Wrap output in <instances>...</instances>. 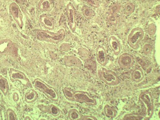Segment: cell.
Returning a JSON list of instances; mask_svg holds the SVG:
<instances>
[{"instance_id": "1", "label": "cell", "mask_w": 160, "mask_h": 120, "mask_svg": "<svg viewBox=\"0 0 160 120\" xmlns=\"http://www.w3.org/2000/svg\"><path fill=\"white\" fill-rule=\"evenodd\" d=\"M36 36L38 41L57 44L65 40L66 33L64 28H60L55 32L48 30H38L36 32Z\"/></svg>"}, {"instance_id": "2", "label": "cell", "mask_w": 160, "mask_h": 120, "mask_svg": "<svg viewBox=\"0 0 160 120\" xmlns=\"http://www.w3.org/2000/svg\"><path fill=\"white\" fill-rule=\"evenodd\" d=\"M33 84L36 89L44 94L48 99L55 102H58L59 100V97L58 91L42 80L36 78L34 80Z\"/></svg>"}, {"instance_id": "3", "label": "cell", "mask_w": 160, "mask_h": 120, "mask_svg": "<svg viewBox=\"0 0 160 120\" xmlns=\"http://www.w3.org/2000/svg\"><path fill=\"white\" fill-rule=\"evenodd\" d=\"M138 100L145 107V115L144 117V119H149L152 118L154 110L152 94L149 91H144L140 94Z\"/></svg>"}, {"instance_id": "4", "label": "cell", "mask_w": 160, "mask_h": 120, "mask_svg": "<svg viewBox=\"0 0 160 120\" xmlns=\"http://www.w3.org/2000/svg\"><path fill=\"white\" fill-rule=\"evenodd\" d=\"M144 30L141 27H136L132 28L128 34L127 42L130 48L134 50L139 48L140 43L145 37Z\"/></svg>"}, {"instance_id": "5", "label": "cell", "mask_w": 160, "mask_h": 120, "mask_svg": "<svg viewBox=\"0 0 160 120\" xmlns=\"http://www.w3.org/2000/svg\"><path fill=\"white\" fill-rule=\"evenodd\" d=\"M98 76L100 79L109 86H115L119 84L120 80L118 75L111 70L101 68L98 69Z\"/></svg>"}, {"instance_id": "6", "label": "cell", "mask_w": 160, "mask_h": 120, "mask_svg": "<svg viewBox=\"0 0 160 120\" xmlns=\"http://www.w3.org/2000/svg\"><path fill=\"white\" fill-rule=\"evenodd\" d=\"M8 75L10 80L12 82L18 81L26 88H30L32 86L31 81L25 73L19 70L10 68L8 70Z\"/></svg>"}, {"instance_id": "7", "label": "cell", "mask_w": 160, "mask_h": 120, "mask_svg": "<svg viewBox=\"0 0 160 120\" xmlns=\"http://www.w3.org/2000/svg\"><path fill=\"white\" fill-rule=\"evenodd\" d=\"M9 11L18 28L22 29L24 25V17L19 5L15 2L11 3L9 5Z\"/></svg>"}, {"instance_id": "8", "label": "cell", "mask_w": 160, "mask_h": 120, "mask_svg": "<svg viewBox=\"0 0 160 120\" xmlns=\"http://www.w3.org/2000/svg\"><path fill=\"white\" fill-rule=\"evenodd\" d=\"M73 101L79 103H84L86 105L95 106L97 105V101L95 98L85 91H74Z\"/></svg>"}, {"instance_id": "9", "label": "cell", "mask_w": 160, "mask_h": 120, "mask_svg": "<svg viewBox=\"0 0 160 120\" xmlns=\"http://www.w3.org/2000/svg\"><path fill=\"white\" fill-rule=\"evenodd\" d=\"M118 65L122 69H127L132 67L135 63L133 57L128 53H124L120 56L118 60Z\"/></svg>"}, {"instance_id": "10", "label": "cell", "mask_w": 160, "mask_h": 120, "mask_svg": "<svg viewBox=\"0 0 160 120\" xmlns=\"http://www.w3.org/2000/svg\"><path fill=\"white\" fill-rule=\"evenodd\" d=\"M75 8L71 2L68 3L66 6V12L68 19L69 28L72 32L76 29V23L75 22Z\"/></svg>"}, {"instance_id": "11", "label": "cell", "mask_w": 160, "mask_h": 120, "mask_svg": "<svg viewBox=\"0 0 160 120\" xmlns=\"http://www.w3.org/2000/svg\"><path fill=\"white\" fill-rule=\"evenodd\" d=\"M96 58L97 62L102 66H105L108 62V54L103 47L98 45L96 52Z\"/></svg>"}, {"instance_id": "12", "label": "cell", "mask_w": 160, "mask_h": 120, "mask_svg": "<svg viewBox=\"0 0 160 120\" xmlns=\"http://www.w3.org/2000/svg\"><path fill=\"white\" fill-rule=\"evenodd\" d=\"M38 21L41 25L43 28L49 31H52L55 28V21L51 17L46 15L40 16Z\"/></svg>"}, {"instance_id": "13", "label": "cell", "mask_w": 160, "mask_h": 120, "mask_svg": "<svg viewBox=\"0 0 160 120\" xmlns=\"http://www.w3.org/2000/svg\"><path fill=\"white\" fill-rule=\"evenodd\" d=\"M121 5L119 4H115L111 6L110 8L109 14L108 18V22L113 25H116L118 23V18L116 15L119 11Z\"/></svg>"}, {"instance_id": "14", "label": "cell", "mask_w": 160, "mask_h": 120, "mask_svg": "<svg viewBox=\"0 0 160 120\" xmlns=\"http://www.w3.org/2000/svg\"><path fill=\"white\" fill-rule=\"evenodd\" d=\"M108 44L115 55H119L121 52L122 48L119 40L115 36H111L108 38Z\"/></svg>"}, {"instance_id": "15", "label": "cell", "mask_w": 160, "mask_h": 120, "mask_svg": "<svg viewBox=\"0 0 160 120\" xmlns=\"http://www.w3.org/2000/svg\"><path fill=\"white\" fill-rule=\"evenodd\" d=\"M145 78V73L142 68H136L132 71L131 74V78L136 83H139L143 80Z\"/></svg>"}, {"instance_id": "16", "label": "cell", "mask_w": 160, "mask_h": 120, "mask_svg": "<svg viewBox=\"0 0 160 120\" xmlns=\"http://www.w3.org/2000/svg\"><path fill=\"white\" fill-rule=\"evenodd\" d=\"M38 6L40 11L45 12L51 11L53 7L51 0H40L38 3Z\"/></svg>"}, {"instance_id": "17", "label": "cell", "mask_w": 160, "mask_h": 120, "mask_svg": "<svg viewBox=\"0 0 160 120\" xmlns=\"http://www.w3.org/2000/svg\"><path fill=\"white\" fill-rule=\"evenodd\" d=\"M38 97V94L37 91L35 90L31 89L25 94L24 100L28 103H32L37 101Z\"/></svg>"}, {"instance_id": "18", "label": "cell", "mask_w": 160, "mask_h": 120, "mask_svg": "<svg viewBox=\"0 0 160 120\" xmlns=\"http://www.w3.org/2000/svg\"><path fill=\"white\" fill-rule=\"evenodd\" d=\"M10 87L8 80L2 75H0V91L6 96L9 92Z\"/></svg>"}, {"instance_id": "19", "label": "cell", "mask_w": 160, "mask_h": 120, "mask_svg": "<svg viewBox=\"0 0 160 120\" xmlns=\"http://www.w3.org/2000/svg\"><path fill=\"white\" fill-rule=\"evenodd\" d=\"M104 112L106 116L112 119L115 118L117 115L116 110L108 104L104 107Z\"/></svg>"}, {"instance_id": "20", "label": "cell", "mask_w": 160, "mask_h": 120, "mask_svg": "<svg viewBox=\"0 0 160 120\" xmlns=\"http://www.w3.org/2000/svg\"><path fill=\"white\" fill-rule=\"evenodd\" d=\"M68 118L71 120H81L82 115L76 108H71L68 111Z\"/></svg>"}, {"instance_id": "21", "label": "cell", "mask_w": 160, "mask_h": 120, "mask_svg": "<svg viewBox=\"0 0 160 120\" xmlns=\"http://www.w3.org/2000/svg\"><path fill=\"white\" fill-rule=\"evenodd\" d=\"M62 91L65 98L68 101H73L74 93L73 90L68 87H65L63 88Z\"/></svg>"}, {"instance_id": "22", "label": "cell", "mask_w": 160, "mask_h": 120, "mask_svg": "<svg viewBox=\"0 0 160 120\" xmlns=\"http://www.w3.org/2000/svg\"><path fill=\"white\" fill-rule=\"evenodd\" d=\"M48 112L54 118H57L61 113V111L60 108L54 104H51L48 106Z\"/></svg>"}, {"instance_id": "23", "label": "cell", "mask_w": 160, "mask_h": 120, "mask_svg": "<svg viewBox=\"0 0 160 120\" xmlns=\"http://www.w3.org/2000/svg\"><path fill=\"white\" fill-rule=\"evenodd\" d=\"M124 8L125 15L128 16H129L132 15L135 11V6L133 3L128 2L126 3L124 5Z\"/></svg>"}, {"instance_id": "24", "label": "cell", "mask_w": 160, "mask_h": 120, "mask_svg": "<svg viewBox=\"0 0 160 120\" xmlns=\"http://www.w3.org/2000/svg\"><path fill=\"white\" fill-rule=\"evenodd\" d=\"M144 117L142 115L135 113L126 114L124 116L123 120H142Z\"/></svg>"}, {"instance_id": "25", "label": "cell", "mask_w": 160, "mask_h": 120, "mask_svg": "<svg viewBox=\"0 0 160 120\" xmlns=\"http://www.w3.org/2000/svg\"><path fill=\"white\" fill-rule=\"evenodd\" d=\"M148 32L150 37H153L156 33L157 27L155 22H151L148 24Z\"/></svg>"}, {"instance_id": "26", "label": "cell", "mask_w": 160, "mask_h": 120, "mask_svg": "<svg viewBox=\"0 0 160 120\" xmlns=\"http://www.w3.org/2000/svg\"><path fill=\"white\" fill-rule=\"evenodd\" d=\"M82 11L83 15L86 18L89 19L92 18L93 15V11L89 7L87 6H83L82 8Z\"/></svg>"}, {"instance_id": "27", "label": "cell", "mask_w": 160, "mask_h": 120, "mask_svg": "<svg viewBox=\"0 0 160 120\" xmlns=\"http://www.w3.org/2000/svg\"><path fill=\"white\" fill-rule=\"evenodd\" d=\"M7 119L8 120H16L18 119L17 115L14 110L11 108H8L6 112Z\"/></svg>"}, {"instance_id": "28", "label": "cell", "mask_w": 160, "mask_h": 120, "mask_svg": "<svg viewBox=\"0 0 160 120\" xmlns=\"http://www.w3.org/2000/svg\"><path fill=\"white\" fill-rule=\"evenodd\" d=\"M80 1L87 2L90 6L94 8H98L100 6L99 2L98 0H80Z\"/></svg>"}, {"instance_id": "29", "label": "cell", "mask_w": 160, "mask_h": 120, "mask_svg": "<svg viewBox=\"0 0 160 120\" xmlns=\"http://www.w3.org/2000/svg\"><path fill=\"white\" fill-rule=\"evenodd\" d=\"M152 51V47L151 44L147 43L144 45L142 48V51L146 55H149Z\"/></svg>"}, {"instance_id": "30", "label": "cell", "mask_w": 160, "mask_h": 120, "mask_svg": "<svg viewBox=\"0 0 160 120\" xmlns=\"http://www.w3.org/2000/svg\"><path fill=\"white\" fill-rule=\"evenodd\" d=\"M81 120H98L96 117L90 115H82Z\"/></svg>"}, {"instance_id": "31", "label": "cell", "mask_w": 160, "mask_h": 120, "mask_svg": "<svg viewBox=\"0 0 160 120\" xmlns=\"http://www.w3.org/2000/svg\"><path fill=\"white\" fill-rule=\"evenodd\" d=\"M12 98L14 101L18 102L19 100V96L17 92H14L12 95Z\"/></svg>"}, {"instance_id": "32", "label": "cell", "mask_w": 160, "mask_h": 120, "mask_svg": "<svg viewBox=\"0 0 160 120\" xmlns=\"http://www.w3.org/2000/svg\"><path fill=\"white\" fill-rule=\"evenodd\" d=\"M160 4H158V5H156L155 8V11L157 13L159 14L160 13Z\"/></svg>"}, {"instance_id": "33", "label": "cell", "mask_w": 160, "mask_h": 120, "mask_svg": "<svg viewBox=\"0 0 160 120\" xmlns=\"http://www.w3.org/2000/svg\"><path fill=\"white\" fill-rule=\"evenodd\" d=\"M25 120H32L31 119V118H30L29 116H27L25 118Z\"/></svg>"}, {"instance_id": "34", "label": "cell", "mask_w": 160, "mask_h": 120, "mask_svg": "<svg viewBox=\"0 0 160 120\" xmlns=\"http://www.w3.org/2000/svg\"></svg>"}]
</instances>
